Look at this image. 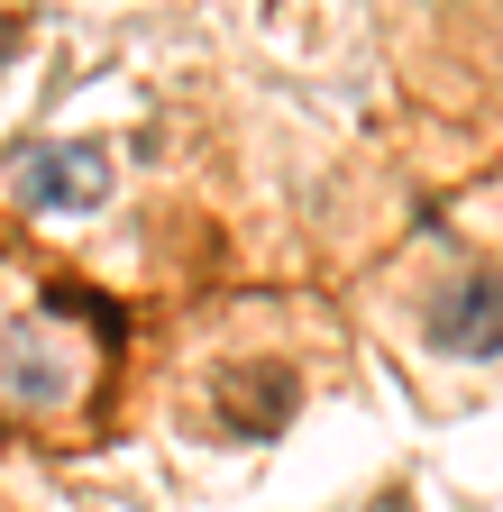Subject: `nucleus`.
Wrapping results in <instances>:
<instances>
[{
    "label": "nucleus",
    "instance_id": "1",
    "mask_svg": "<svg viewBox=\"0 0 503 512\" xmlns=\"http://www.w3.org/2000/svg\"><path fill=\"white\" fill-rule=\"evenodd\" d=\"M430 348H449V357H494L503 348V275H458L449 302H430Z\"/></svg>",
    "mask_w": 503,
    "mask_h": 512
},
{
    "label": "nucleus",
    "instance_id": "2",
    "mask_svg": "<svg viewBox=\"0 0 503 512\" xmlns=\"http://www.w3.org/2000/svg\"><path fill=\"white\" fill-rule=\"evenodd\" d=\"M101 192H110V165H101L92 147H37L28 202H46V211H92Z\"/></svg>",
    "mask_w": 503,
    "mask_h": 512
}]
</instances>
